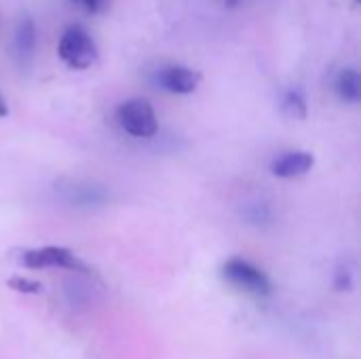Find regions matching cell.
I'll return each mask as SVG.
<instances>
[{
    "mask_svg": "<svg viewBox=\"0 0 361 359\" xmlns=\"http://www.w3.org/2000/svg\"><path fill=\"white\" fill-rule=\"evenodd\" d=\"M8 114V106H6V102H4V97L0 95V118H4Z\"/></svg>",
    "mask_w": 361,
    "mask_h": 359,
    "instance_id": "4fadbf2b",
    "label": "cell"
},
{
    "mask_svg": "<svg viewBox=\"0 0 361 359\" xmlns=\"http://www.w3.org/2000/svg\"><path fill=\"white\" fill-rule=\"evenodd\" d=\"M315 165V157L307 150H292V152H283L279 154L273 163H271V174L283 180H294V178H302L307 176Z\"/></svg>",
    "mask_w": 361,
    "mask_h": 359,
    "instance_id": "8992f818",
    "label": "cell"
},
{
    "mask_svg": "<svg viewBox=\"0 0 361 359\" xmlns=\"http://www.w3.org/2000/svg\"><path fill=\"white\" fill-rule=\"evenodd\" d=\"M222 277L241 292H247V294H254V296H260V298L273 294V284L267 277V273L260 271L250 260H243V258L226 260L224 267H222Z\"/></svg>",
    "mask_w": 361,
    "mask_h": 359,
    "instance_id": "7a4b0ae2",
    "label": "cell"
},
{
    "mask_svg": "<svg viewBox=\"0 0 361 359\" xmlns=\"http://www.w3.org/2000/svg\"><path fill=\"white\" fill-rule=\"evenodd\" d=\"M226 2H231V4H235V2H239V0H226Z\"/></svg>",
    "mask_w": 361,
    "mask_h": 359,
    "instance_id": "5bb4252c",
    "label": "cell"
},
{
    "mask_svg": "<svg viewBox=\"0 0 361 359\" xmlns=\"http://www.w3.org/2000/svg\"><path fill=\"white\" fill-rule=\"evenodd\" d=\"M336 95L347 104H357L361 99V76L355 68H345L334 78Z\"/></svg>",
    "mask_w": 361,
    "mask_h": 359,
    "instance_id": "ba28073f",
    "label": "cell"
},
{
    "mask_svg": "<svg viewBox=\"0 0 361 359\" xmlns=\"http://www.w3.org/2000/svg\"><path fill=\"white\" fill-rule=\"evenodd\" d=\"M6 286L19 294H40L42 292V286L38 281H32V279H25V277H11L6 281Z\"/></svg>",
    "mask_w": 361,
    "mask_h": 359,
    "instance_id": "30bf717a",
    "label": "cell"
},
{
    "mask_svg": "<svg viewBox=\"0 0 361 359\" xmlns=\"http://www.w3.org/2000/svg\"><path fill=\"white\" fill-rule=\"evenodd\" d=\"M19 262L25 269H68L76 273H89V267L78 256H74V252H70L68 248H57V245L25 250L21 252Z\"/></svg>",
    "mask_w": 361,
    "mask_h": 359,
    "instance_id": "277c9868",
    "label": "cell"
},
{
    "mask_svg": "<svg viewBox=\"0 0 361 359\" xmlns=\"http://www.w3.org/2000/svg\"><path fill=\"white\" fill-rule=\"evenodd\" d=\"M353 286V273L347 264H343L336 273V288L338 290H351Z\"/></svg>",
    "mask_w": 361,
    "mask_h": 359,
    "instance_id": "7c38bea8",
    "label": "cell"
},
{
    "mask_svg": "<svg viewBox=\"0 0 361 359\" xmlns=\"http://www.w3.org/2000/svg\"><path fill=\"white\" fill-rule=\"evenodd\" d=\"M34 49H36L34 19L30 15H21L17 21V28H15V36H13V53L21 68L30 66V61L34 57Z\"/></svg>",
    "mask_w": 361,
    "mask_h": 359,
    "instance_id": "52a82bcc",
    "label": "cell"
},
{
    "mask_svg": "<svg viewBox=\"0 0 361 359\" xmlns=\"http://www.w3.org/2000/svg\"><path fill=\"white\" fill-rule=\"evenodd\" d=\"M57 55L68 68L87 70L97 61L99 49H97L95 40L91 38V34L82 25H70L59 38Z\"/></svg>",
    "mask_w": 361,
    "mask_h": 359,
    "instance_id": "6da1fadb",
    "label": "cell"
},
{
    "mask_svg": "<svg viewBox=\"0 0 361 359\" xmlns=\"http://www.w3.org/2000/svg\"><path fill=\"white\" fill-rule=\"evenodd\" d=\"M281 110L286 116H290L294 121H305L307 118V99L302 97V93L298 89H290V91H286V95L281 99Z\"/></svg>",
    "mask_w": 361,
    "mask_h": 359,
    "instance_id": "9c48e42d",
    "label": "cell"
},
{
    "mask_svg": "<svg viewBox=\"0 0 361 359\" xmlns=\"http://www.w3.org/2000/svg\"><path fill=\"white\" fill-rule=\"evenodd\" d=\"M154 83L159 89L173 93V95H190L197 91L201 83V72L188 66H165L154 74Z\"/></svg>",
    "mask_w": 361,
    "mask_h": 359,
    "instance_id": "5b68a950",
    "label": "cell"
},
{
    "mask_svg": "<svg viewBox=\"0 0 361 359\" xmlns=\"http://www.w3.org/2000/svg\"><path fill=\"white\" fill-rule=\"evenodd\" d=\"M118 127L133 138H152L159 131L154 108L146 99H127L116 108Z\"/></svg>",
    "mask_w": 361,
    "mask_h": 359,
    "instance_id": "3957f363",
    "label": "cell"
},
{
    "mask_svg": "<svg viewBox=\"0 0 361 359\" xmlns=\"http://www.w3.org/2000/svg\"><path fill=\"white\" fill-rule=\"evenodd\" d=\"M72 2H76L80 8H85L91 15H97V13L106 11V6L110 4V0H72Z\"/></svg>",
    "mask_w": 361,
    "mask_h": 359,
    "instance_id": "8fae6325",
    "label": "cell"
}]
</instances>
